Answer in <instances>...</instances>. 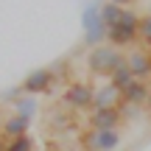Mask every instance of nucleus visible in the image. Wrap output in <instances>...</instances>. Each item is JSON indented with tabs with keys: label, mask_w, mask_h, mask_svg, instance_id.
<instances>
[{
	"label": "nucleus",
	"mask_w": 151,
	"mask_h": 151,
	"mask_svg": "<svg viewBox=\"0 0 151 151\" xmlns=\"http://www.w3.org/2000/svg\"><path fill=\"white\" fill-rule=\"evenodd\" d=\"M148 14H151V9H148Z\"/></svg>",
	"instance_id": "4be33fe9"
},
{
	"label": "nucleus",
	"mask_w": 151,
	"mask_h": 151,
	"mask_svg": "<svg viewBox=\"0 0 151 151\" xmlns=\"http://www.w3.org/2000/svg\"><path fill=\"white\" fill-rule=\"evenodd\" d=\"M0 151H6V140H3V137H0Z\"/></svg>",
	"instance_id": "6ab92c4d"
},
{
	"label": "nucleus",
	"mask_w": 151,
	"mask_h": 151,
	"mask_svg": "<svg viewBox=\"0 0 151 151\" xmlns=\"http://www.w3.org/2000/svg\"><path fill=\"white\" fill-rule=\"evenodd\" d=\"M137 37H140V42H146V48H151V14H143V17H140Z\"/></svg>",
	"instance_id": "dca6fc26"
},
{
	"label": "nucleus",
	"mask_w": 151,
	"mask_h": 151,
	"mask_svg": "<svg viewBox=\"0 0 151 151\" xmlns=\"http://www.w3.org/2000/svg\"><path fill=\"white\" fill-rule=\"evenodd\" d=\"M62 104L67 109H87L90 112L95 106V84L92 81H84V78H76L65 87L62 92Z\"/></svg>",
	"instance_id": "7ed1b4c3"
},
{
	"label": "nucleus",
	"mask_w": 151,
	"mask_h": 151,
	"mask_svg": "<svg viewBox=\"0 0 151 151\" xmlns=\"http://www.w3.org/2000/svg\"><path fill=\"white\" fill-rule=\"evenodd\" d=\"M146 50H148V53H151V48H146Z\"/></svg>",
	"instance_id": "412c9836"
},
{
	"label": "nucleus",
	"mask_w": 151,
	"mask_h": 151,
	"mask_svg": "<svg viewBox=\"0 0 151 151\" xmlns=\"http://www.w3.org/2000/svg\"><path fill=\"white\" fill-rule=\"evenodd\" d=\"M148 95H151L148 81L134 78L129 87H123V90H120V106H143V104L148 101Z\"/></svg>",
	"instance_id": "6e6552de"
},
{
	"label": "nucleus",
	"mask_w": 151,
	"mask_h": 151,
	"mask_svg": "<svg viewBox=\"0 0 151 151\" xmlns=\"http://www.w3.org/2000/svg\"><path fill=\"white\" fill-rule=\"evenodd\" d=\"M146 109H148V115H151V95H148V101H146Z\"/></svg>",
	"instance_id": "a211bd4d"
},
{
	"label": "nucleus",
	"mask_w": 151,
	"mask_h": 151,
	"mask_svg": "<svg viewBox=\"0 0 151 151\" xmlns=\"http://www.w3.org/2000/svg\"><path fill=\"white\" fill-rule=\"evenodd\" d=\"M31 134V118H22V115H11L0 123V137L3 140H14V137Z\"/></svg>",
	"instance_id": "1a4fd4ad"
},
{
	"label": "nucleus",
	"mask_w": 151,
	"mask_h": 151,
	"mask_svg": "<svg viewBox=\"0 0 151 151\" xmlns=\"http://www.w3.org/2000/svg\"><path fill=\"white\" fill-rule=\"evenodd\" d=\"M115 151H120V148H115Z\"/></svg>",
	"instance_id": "5701e85b"
},
{
	"label": "nucleus",
	"mask_w": 151,
	"mask_h": 151,
	"mask_svg": "<svg viewBox=\"0 0 151 151\" xmlns=\"http://www.w3.org/2000/svg\"><path fill=\"white\" fill-rule=\"evenodd\" d=\"M132 81H134V76H132L129 70V65H123V67H118L112 76H109V84L115 87V90H123V87H129Z\"/></svg>",
	"instance_id": "f8f14e48"
},
{
	"label": "nucleus",
	"mask_w": 151,
	"mask_h": 151,
	"mask_svg": "<svg viewBox=\"0 0 151 151\" xmlns=\"http://www.w3.org/2000/svg\"><path fill=\"white\" fill-rule=\"evenodd\" d=\"M126 65H129V70L134 78H151V53L148 50H132L129 56H126Z\"/></svg>",
	"instance_id": "9d476101"
},
{
	"label": "nucleus",
	"mask_w": 151,
	"mask_h": 151,
	"mask_svg": "<svg viewBox=\"0 0 151 151\" xmlns=\"http://www.w3.org/2000/svg\"><path fill=\"white\" fill-rule=\"evenodd\" d=\"M81 22H84V42L98 48V42L106 39V25L101 20V6H87L84 14H81Z\"/></svg>",
	"instance_id": "423d86ee"
},
{
	"label": "nucleus",
	"mask_w": 151,
	"mask_h": 151,
	"mask_svg": "<svg viewBox=\"0 0 151 151\" xmlns=\"http://www.w3.org/2000/svg\"><path fill=\"white\" fill-rule=\"evenodd\" d=\"M123 11L126 9H120V6H115V3H109V0H106V3L101 6V20H104V25H106V28L115 25V22L123 17Z\"/></svg>",
	"instance_id": "ddd939ff"
},
{
	"label": "nucleus",
	"mask_w": 151,
	"mask_h": 151,
	"mask_svg": "<svg viewBox=\"0 0 151 151\" xmlns=\"http://www.w3.org/2000/svg\"><path fill=\"white\" fill-rule=\"evenodd\" d=\"M95 106H120V90H115L109 81L95 87Z\"/></svg>",
	"instance_id": "9b49d317"
},
{
	"label": "nucleus",
	"mask_w": 151,
	"mask_h": 151,
	"mask_svg": "<svg viewBox=\"0 0 151 151\" xmlns=\"http://www.w3.org/2000/svg\"><path fill=\"white\" fill-rule=\"evenodd\" d=\"M53 84H56V76L50 67H39V70H31L25 76V78L20 81V92L22 95H48L50 90H53Z\"/></svg>",
	"instance_id": "39448f33"
},
{
	"label": "nucleus",
	"mask_w": 151,
	"mask_h": 151,
	"mask_svg": "<svg viewBox=\"0 0 151 151\" xmlns=\"http://www.w3.org/2000/svg\"><path fill=\"white\" fill-rule=\"evenodd\" d=\"M109 3H115V6H120V9H126V6H132L134 0H109Z\"/></svg>",
	"instance_id": "f3484780"
},
{
	"label": "nucleus",
	"mask_w": 151,
	"mask_h": 151,
	"mask_svg": "<svg viewBox=\"0 0 151 151\" xmlns=\"http://www.w3.org/2000/svg\"><path fill=\"white\" fill-rule=\"evenodd\" d=\"M0 123H3V120H0Z\"/></svg>",
	"instance_id": "b1692460"
},
{
	"label": "nucleus",
	"mask_w": 151,
	"mask_h": 151,
	"mask_svg": "<svg viewBox=\"0 0 151 151\" xmlns=\"http://www.w3.org/2000/svg\"><path fill=\"white\" fill-rule=\"evenodd\" d=\"M123 120L120 106H92L87 115V129H118Z\"/></svg>",
	"instance_id": "0eeeda50"
},
{
	"label": "nucleus",
	"mask_w": 151,
	"mask_h": 151,
	"mask_svg": "<svg viewBox=\"0 0 151 151\" xmlns=\"http://www.w3.org/2000/svg\"><path fill=\"white\" fill-rule=\"evenodd\" d=\"M6 151H37V143H34L31 134L14 137V140H6Z\"/></svg>",
	"instance_id": "4468645a"
},
{
	"label": "nucleus",
	"mask_w": 151,
	"mask_h": 151,
	"mask_svg": "<svg viewBox=\"0 0 151 151\" xmlns=\"http://www.w3.org/2000/svg\"><path fill=\"white\" fill-rule=\"evenodd\" d=\"M78 151H87V148H78Z\"/></svg>",
	"instance_id": "aec40b11"
},
{
	"label": "nucleus",
	"mask_w": 151,
	"mask_h": 151,
	"mask_svg": "<svg viewBox=\"0 0 151 151\" xmlns=\"http://www.w3.org/2000/svg\"><path fill=\"white\" fill-rule=\"evenodd\" d=\"M137 28H140V17H137V11H123V17H120L115 25L106 28V42L112 45V48H129V45H134L137 39Z\"/></svg>",
	"instance_id": "f03ea898"
},
{
	"label": "nucleus",
	"mask_w": 151,
	"mask_h": 151,
	"mask_svg": "<svg viewBox=\"0 0 151 151\" xmlns=\"http://www.w3.org/2000/svg\"><path fill=\"white\" fill-rule=\"evenodd\" d=\"M14 109H17L14 115H22V118H34V115H37V101H34L31 95H22V98H17V101H14Z\"/></svg>",
	"instance_id": "2eb2a0df"
},
{
	"label": "nucleus",
	"mask_w": 151,
	"mask_h": 151,
	"mask_svg": "<svg viewBox=\"0 0 151 151\" xmlns=\"http://www.w3.org/2000/svg\"><path fill=\"white\" fill-rule=\"evenodd\" d=\"M126 65V56L120 53L118 48H112V45H106V48H92L90 56H87V67H90L92 76H101V78H109L118 67Z\"/></svg>",
	"instance_id": "f257e3e1"
},
{
	"label": "nucleus",
	"mask_w": 151,
	"mask_h": 151,
	"mask_svg": "<svg viewBox=\"0 0 151 151\" xmlns=\"http://www.w3.org/2000/svg\"><path fill=\"white\" fill-rule=\"evenodd\" d=\"M78 148L115 151V148H120V132L118 129H84L78 134Z\"/></svg>",
	"instance_id": "20e7f679"
}]
</instances>
